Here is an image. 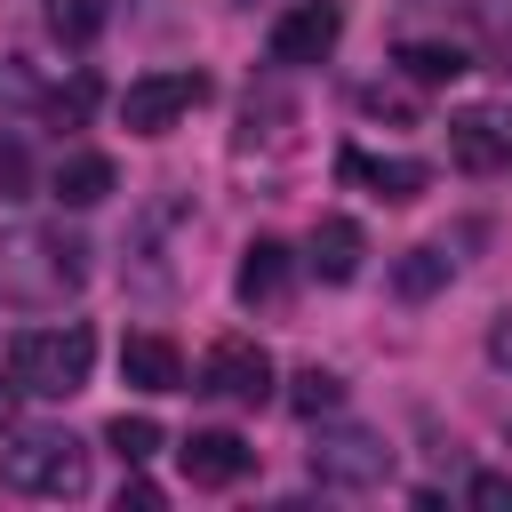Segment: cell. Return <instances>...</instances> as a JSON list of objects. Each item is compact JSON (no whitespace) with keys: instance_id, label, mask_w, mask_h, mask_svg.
I'll list each match as a JSON object with an SVG mask.
<instances>
[{"instance_id":"20","label":"cell","mask_w":512,"mask_h":512,"mask_svg":"<svg viewBox=\"0 0 512 512\" xmlns=\"http://www.w3.org/2000/svg\"><path fill=\"white\" fill-rule=\"evenodd\" d=\"M88 104H96V72H72L64 88H48V96H40V112H48L56 128H80V120H88Z\"/></svg>"},{"instance_id":"16","label":"cell","mask_w":512,"mask_h":512,"mask_svg":"<svg viewBox=\"0 0 512 512\" xmlns=\"http://www.w3.org/2000/svg\"><path fill=\"white\" fill-rule=\"evenodd\" d=\"M288 408H296V416H328V408H344V376L320 368V360L296 368V376H288Z\"/></svg>"},{"instance_id":"8","label":"cell","mask_w":512,"mask_h":512,"mask_svg":"<svg viewBox=\"0 0 512 512\" xmlns=\"http://www.w3.org/2000/svg\"><path fill=\"white\" fill-rule=\"evenodd\" d=\"M336 40H344V8L336 0H296L272 24V64H320Z\"/></svg>"},{"instance_id":"24","label":"cell","mask_w":512,"mask_h":512,"mask_svg":"<svg viewBox=\"0 0 512 512\" xmlns=\"http://www.w3.org/2000/svg\"><path fill=\"white\" fill-rule=\"evenodd\" d=\"M128 504H136V512H152V504H160V488H152V480H128V488H120V512H128Z\"/></svg>"},{"instance_id":"17","label":"cell","mask_w":512,"mask_h":512,"mask_svg":"<svg viewBox=\"0 0 512 512\" xmlns=\"http://www.w3.org/2000/svg\"><path fill=\"white\" fill-rule=\"evenodd\" d=\"M104 448L136 472L144 456H160V424H152V416H112V424H104Z\"/></svg>"},{"instance_id":"18","label":"cell","mask_w":512,"mask_h":512,"mask_svg":"<svg viewBox=\"0 0 512 512\" xmlns=\"http://www.w3.org/2000/svg\"><path fill=\"white\" fill-rule=\"evenodd\" d=\"M48 32H56L64 48H88V40L104 32V0H48Z\"/></svg>"},{"instance_id":"19","label":"cell","mask_w":512,"mask_h":512,"mask_svg":"<svg viewBox=\"0 0 512 512\" xmlns=\"http://www.w3.org/2000/svg\"><path fill=\"white\" fill-rule=\"evenodd\" d=\"M440 280H448V256H440V248H408V256H400V272H392V288H400L408 304H424Z\"/></svg>"},{"instance_id":"7","label":"cell","mask_w":512,"mask_h":512,"mask_svg":"<svg viewBox=\"0 0 512 512\" xmlns=\"http://www.w3.org/2000/svg\"><path fill=\"white\" fill-rule=\"evenodd\" d=\"M176 464H184L192 488H240V480L256 472V448H248L240 432L208 424V432H184V440H176Z\"/></svg>"},{"instance_id":"26","label":"cell","mask_w":512,"mask_h":512,"mask_svg":"<svg viewBox=\"0 0 512 512\" xmlns=\"http://www.w3.org/2000/svg\"><path fill=\"white\" fill-rule=\"evenodd\" d=\"M504 64H512V48H504Z\"/></svg>"},{"instance_id":"6","label":"cell","mask_w":512,"mask_h":512,"mask_svg":"<svg viewBox=\"0 0 512 512\" xmlns=\"http://www.w3.org/2000/svg\"><path fill=\"white\" fill-rule=\"evenodd\" d=\"M312 480L320 488H384L392 480V448L376 432H320L312 440Z\"/></svg>"},{"instance_id":"9","label":"cell","mask_w":512,"mask_h":512,"mask_svg":"<svg viewBox=\"0 0 512 512\" xmlns=\"http://www.w3.org/2000/svg\"><path fill=\"white\" fill-rule=\"evenodd\" d=\"M448 160H456V168H472V176L512 168V112H496V104L456 112V120H448Z\"/></svg>"},{"instance_id":"11","label":"cell","mask_w":512,"mask_h":512,"mask_svg":"<svg viewBox=\"0 0 512 512\" xmlns=\"http://www.w3.org/2000/svg\"><path fill=\"white\" fill-rule=\"evenodd\" d=\"M360 256H368V232H360L352 216H320V224H312V240H304V272H320L328 288L360 280Z\"/></svg>"},{"instance_id":"15","label":"cell","mask_w":512,"mask_h":512,"mask_svg":"<svg viewBox=\"0 0 512 512\" xmlns=\"http://www.w3.org/2000/svg\"><path fill=\"white\" fill-rule=\"evenodd\" d=\"M232 288H240V304H280V288H288V248H280V240H248Z\"/></svg>"},{"instance_id":"10","label":"cell","mask_w":512,"mask_h":512,"mask_svg":"<svg viewBox=\"0 0 512 512\" xmlns=\"http://www.w3.org/2000/svg\"><path fill=\"white\" fill-rule=\"evenodd\" d=\"M336 176H344V184H368V192H376V200H392V208L424 200V184H432V168H424V160H376V152H360V144L336 160Z\"/></svg>"},{"instance_id":"5","label":"cell","mask_w":512,"mask_h":512,"mask_svg":"<svg viewBox=\"0 0 512 512\" xmlns=\"http://www.w3.org/2000/svg\"><path fill=\"white\" fill-rule=\"evenodd\" d=\"M200 392H216L232 408H264L272 400V352L256 336H216L200 360Z\"/></svg>"},{"instance_id":"23","label":"cell","mask_w":512,"mask_h":512,"mask_svg":"<svg viewBox=\"0 0 512 512\" xmlns=\"http://www.w3.org/2000/svg\"><path fill=\"white\" fill-rule=\"evenodd\" d=\"M0 96H40V88H32V72H24V56H8V64H0Z\"/></svg>"},{"instance_id":"2","label":"cell","mask_w":512,"mask_h":512,"mask_svg":"<svg viewBox=\"0 0 512 512\" xmlns=\"http://www.w3.org/2000/svg\"><path fill=\"white\" fill-rule=\"evenodd\" d=\"M80 280H88V248L80 240H64V232H8L0 240V296L48 304V296H64Z\"/></svg>"},{"instance_id":"1","label":"cell","mask_w":512,"mask_h":512,"mask_svg":"<svg viewBox=\"0 0 512 512\" xmlns=\"http://www.w3.org/2000/svg\"><path fill=\"white\" fill-rule=\"evenodd\" d=\"M96 368V328L88 320H56V328H24L8 344V376L16 392H40V400H72Z\"/></svg>"},{"instance_id":"13","label":"cell","mask_w":512,"mask_h":512,"mask_svg":"<svg viewBox=\"0 0 512 512\" xmlns=\"http://www.w3.org/2000/svg\"><path fill=\"white\" fill-rule=\"evenodd\" d=\"M48 192H56L64 208H96V200H112V192H120V168H112L104 152H64V160H56V176H48Z\"/></svg>"},{"instance_id":"3","label":"cell","mask_w":512,"mask_h":512,"mask_svg":"<svg viewBox=\"0 0 512 512\" xmlns=\"http://www.w3.org/2000/svg\"><path fill=\"white\" fill-rule=\"evenodd\" d=\"M0 480L16 496H80L88 488V448L72 432H16L0 448Z\"/></svg>"},{"instance_id":"22","label":"cell","mask_w":512,"mask_h":512,"mask_svg":"<svg viewBox=\"0 0 512 512\" xmlns=\"http://www.w3.org/2000/svg\"><path fill=\"white\" fill-rule=\"evenodd\" d=\"M16 192H24V152L0 144V200H16Z\"/></svg>"},{"instance_id":"25","label":"cell","mask_w":512,"mask_h":512,"mask_svg":"<svg viewBox=\"0 0 512 512\" xmlns=\"http://www.w3.org/2000/svg\"><path fill=\"white\" fill-rule=\"evenodd\" d=\"M8 384H16V376H8ZM8 384H0V424H8Z\"/></svg>"},{"instance_id":"4","label":"cell","mask_w":512,"mask_h":512,"mask_svg":"<svg viewBox=\"0 0 512 512\" xmlns=\"http://www.w3.org/2000/svg\"><path fill=\"white\" fill-rule=\"evenodd\" d=\"M208 104V72H192V64H168V72H144V80H128V96H120V128L128 136H168L184 112H200Z\"/></svg>"},{"instance_id":"21","label":"cell","mask_w":512,"mask_h":512,"mask_svg":"<svg viewBox=\"0 0 512 512\" xmlns=\"http://www.w3.org/2000/svg\"><path fill=\"white\" fill-rule=\"evenodd\" d=\"M480 512H512V472H472V488H464Z\"/></svg>"},{"instance_id":"14","label":"cell","mask_w":512,"mask_h":512,"mask_svg":"<svg viewBox=\"0 0 512 512\" xmlns=\"http://www.w3.org/2000/svg\"><path fill=\"white\" fill-rule=\"evenodd\" d=\"M392 64H400L408 80H424V88H448V80H464V72H472V56H464L456 40H400V48H392Z\"/></svg>"},{"instance_id":"12","label":"cell","mask_w":512,"mask_h":512,"mask_svg":"<svg viewBox=\"0 0 512 512\" xmlns=\"http://www.w3.org/2000/svg\"><path fill=\"white\" fill-rule=\"evenodd\" d=\"M120 376H128L136 392H184V352H176L160 328H144V336L120 344Z\"/></svg>"}]
</instances>
